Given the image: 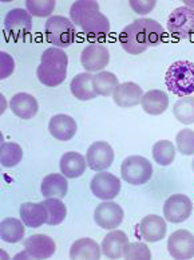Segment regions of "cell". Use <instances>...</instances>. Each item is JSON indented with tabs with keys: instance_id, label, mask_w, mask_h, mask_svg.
I'll return each instance as SVG.
<instances>
[{
	"instance_id": "obj_39",
	"label": "cell",
	"mask_w": 194,
	"mask_h": 260,
	"mask_svg": "<svg viewBox=\"0 0 194 260\" xmlns=\"http://www.w3.org/2000/svg\"><path fill=\"white\" fill-rule=\"evenodd\" d=\"M185 6L189 8H191V10H194V2H190V0H187V2H185Z\"/></svg>"
},
{
	"instance_id": "obj_40",
	"label": "cell",
	"mask_w": 194,
	"mask_h": 260,
	"mask_svg": "<svg viewBox=\"0 0 194 260\" xmlns=\"http://www.w3.org/2000/svg\"><path fill=\"white\" fill-rule=\"evenodd\" d=\"M191 169H193V172H194V160H193V162H191Z\"/></svg>"
},
{
	"instance_id": "obj_36",
	"label": "cell",
	"mask_w": 194,
	"mask_h": 260,
	"mask_svg": "<svg viewBox=\"0 0 194 260\" xmlns=\"http://www.w3.org/2000/svg\"><path fill=\"white\" fill-rule=\"evenodd\" d=\"M124 257L129 260H149L151 259V252H150L149 247L145 243H127L124 249Z\"/></svg>"
},
{
	"instance_id": "obj_19",
	"label": "cell",
	"mask_w": 194,
	"mask_h": 260,
	"mask_svg": "<svg viewBox=\"0 0 194 260\" xmlns=\"http://www.w3.org/2000/svg\"><path fill=\"white\" fill-rule=\"evenodd\" d=\"M10 108L19 118L31 119L37 114L39 105L34 95L28 93H18L10 101Z\"/></svg>"
},
{
	"instance_id": "obj_7",
	"label": "cell",
	"mask_w": 194,
	"mask_h": 260,
	"mask_svg": "<svg viewBox=\"0 0 194 260\" xmlns=\"http://www.w3.org/2000/svg\"><path fill=\"white\" fill-rule=\"evenodd\" d=\"M169 32L179 39H187L194 34V10L182 6L176 8L168 16L166 22Z\"/></svg>"
},
{
	"instance_id": "obj_24",
	"label": "cell",
	"mask_w": 194,
	"mask_h": 260,
	"mask_svg": "<svg viewBox=\"0 0 194 260\" xmlns=\"http://www.w3.org/2000/svg\"><path fill=\"white\" fill-rule=\"evenodd\" d=\"M142 109L150 115H160L169 108L168 94L162 90H150L143 94L141 101Z\"/></svg>"
},
{
	"instance_id": "obj_23",
	"label": "cell",
	"mask_w": 194,
	"mask_h": 260,
	"mask_svg": "<svg viewBox=\"0 0 194 260\" xmlns=\"http://www.w3.org/2000/svg\"><path fill=\"white\" fill-rule=\"evenodd\" d=\"M36 77L45 86L55 87L67 78V69L51 63H42L36 69Z\"/></svg>"
},
{
	"instance_id": "obj_5",
	"label": "cell",
	"mask_w": 194,
	"mask_h": 260,
	"mask_svg": "<svg viewBox=\"0 0 194 260\" xmlns=\"http://www.w3.org/2000/svg\"><path fill=\"white\" fill-rule=\"evenodd\" d=\"M24 252L14 259H50L56 251L55 242L47 235H32L24 240Z\"/></svg>"
},
{
	"instance_id": "obj_12",
	"label": "cell",
	"mask_w": 194,
	"mask_h": 260,
	"mask_svg": "<svg viewBox=\"0 0 194 260\" xmlns=\"http://www.w3.org/2000/svg\"><path fill=\"white\" fill-rule=\"evenodd\" d=\"M124 217V209L121 208V205L112 203V201L102 203L98 205L94 212V220L98 224V227H101L102 230H115L122 224Z\"/></svg>"
},
{
	"instance_id": "obj_21",
	"label": "cell",
	"mask_w": 194,
	"mask_h": 260,
	"mask_svg": "<svg viewBox=\"0 0 194 260\" xmlns=\"http://www.w3.org/2000/svg\"><path fill=\"white\" fill-rule=\"evenodd\" d=\"M94 75L91 73H81L75 75L70 83L71 93L79 101H91L97 98V91L94 87Z\"/></svg>"
},
{
	"instance_id": "obj_22",
	"label": "cell",
	"mask_w": 194,
	"mask_h": 260,
	"mask_svg": "<svg viewBox=\"0 0 194 260\" xmlns=\"http://www.w3.org/2000/svg\"><path fill=\"white\" fill-rule=\"evenodd\" d=\"M59 167L62 175L67 179H78L86 171L87 161L81 153L67 152L60 158Z\"/></svg>"
},
{
	"instance_id": "obj_11",
	"label": "cell",
	"mask_w": 194,
	"mask_h": 260,
	"mask_svg": "<svg viewBox=\"0 0 194 260\" xmlns=\"http://www.w3.org/2000/svg\"><path fill=\"white\" fill-rule=\"evenodd\" d=\"M168 251L173 259H193L194 235L186 230H178L173 232L168 240Z\"/></svg>"
},
{
	"instance_id": "obj_28",
	"label": "cell",
	"mask_w": 194,
	"mask_h": 260,
	"mask_svg": "<svg viewBox=\"0 0 194 260\" xmlns=\"http://www.w3.org/2000/svg\"><path fill=\"white\" fill-rule=\"evenodd\" d=\"M93 82L95 91H97L98 95H102V97L112 95L120 85L115 74H112L110 71H99L98 74L94 75Z\"/></svg>"
},
{
	"instance_id": "obj_37",
	"label": "cell",
	"mask_w": 194,
	"mask_h": 260,
	"mask_svg": "<svg viewBox=\"0 0 194 260\" xmlns=\"http://www.w3.org/2000/svg\"><path fill=\"white\" fill-rule=\"evenodd\" d=\"M0 62H2V66H0V78H8L14 73V70H15V60H14V58L10 54L2 51L0 52Z\"/></svg>"
},
{
	"instance_id": "obj_1",
	"label": "cell",
	"mask_w": 194,
	"mask_h": 260,
	"mask_svg": "<svg viewBox=\"0 0 194 260\" xmlns=\"http://www.w3.org/2000/svg\"><path fill=\"white\" fill-rule=\"evenodd\" d=\"M164 38V28L154 19L141 18L126 26L120 34L122 49L131 55H139L149 47L158 46Z\"/></svg>"
},
{
	"instance_id": "obj_17",
	"label": "cell",
	"mask_w": 194,
	"mask_h": 260,
	"mask_svg": "<svg viewBox=\"0 0 194 260\" xmlns=\"http://www.w3.org/2000/svg\"><path fill=\"white\" fill-rule=\"evenodd\" d=\"M50 134L58 141H70L78 130L75 119L67 114H56L50 119Z\"/></svg>"
},
{
	"instance_id": "obj_33",
	"label": "cell",
	"mask_w": 194,
	"mask_h": 260,
	"mask_svg": "<svg viewBox=\"0 0 194 260\" xmlns=\"http://www.w3.org/2000/svg\"><path fill=\"white\" fill-rule=\"evenodd\" d=\"M23 158V149L15 142H4L0 148V161L4 168L16 167Z\"/></svg>"
},
{
	"instance_id": "obj_3",
	"label": "cell",
	"mask_w": 194,
	"mask_h": 260,
	"mask_svg": "<svg viewBox=\"0 0 194 260\" xmlns=\"http://www.w3.org/2000/svg\"><path fill=\"white\" fill-rule=\"evenodd\" d=\"M45 32L47 42L58 49L70 47L76 37L75 24L71 22V19L64 18V16L49 18V20L46 22Z\"/></svg>"
},
{
	"instance_id": "obj_6",
	"label": "cell",
	"mask_w": 194,
	"mask_h": 260,
	"mask_svg": "<svg viewBox=\"0 0 194 260\" xmlns=\"http://www.w3.org/2000/svg\"><path fill=\"white\" fill-rule=\"evenodd\" d=\"M32 16L27 10L14 8L4 18V30L14 41H20L31 32Z\"/></svg>"
},
{
	"instance_id": "obj_29",
	"label": "cell",
	"mask_w": 194,
	"mask_h": 260,
	"mask_svg": "<svg viewBox=\"0 0 194 260\" xmlns=\"http://www.w3.org/2000/svg\"><path fill=\"white\" fill-rule=\"evenodd\" d=\"M176 146L172 141L162 140L154 144L153 146V158L161 167H169L176 158Z\"/></svg>"
},
{
	"instance_id": "obj_4",
	"label": "cell",
	"mask_w": 194,
	"mask_h": 260,
	"mask_svg": "<svg viewBox=\"0 0 194 260\" xmlns=\"http://www.w3.org/2000/svg\"><path fill=\"white\" fill-rule=\"evenodd\" d=\"M121 175L131 185H143L153 177V165L145 157L130 156L122 162Z\"/></svg>"
},
{
	"instance_id": "obj_2",
	"label": "cell",
	"mask_w": 194,
	"mask_h": 260,
	"mask_svg": "<svg viewBox=\"0 0 194 260\" xmlns=\"http://www.w3.org/2000/svg\"><path fill=\"white\" fill-rule=\"evenodd\" d=\"M169 91L179 98L194 93V63L190 60H177L169 67L165 75Z\"/></svg>"
},
{
	"instance_id": "obj_9",
	"label": "cell",
	"mask_w": 194,
	"mask_h": 260,
	"mask_svg": "<svg viewBox=\"0 0 194 260\" xmlns=\"http://www.w3.org/2000/svg\"><path fill=\"white\" fill-rule=\"evenodd\" d=\"M90 188L95 197L103 201H111L120 194L121 181L117 176L111 173L101 172L94 176L90 182Z\"/></svg>"
},
{
	"instance_id": "obj_27",
	"label": "cell",
	"mask_w": 194,
	"mask_h": 260,
	"mask_svg": "<svg viewBox=\"0 0 194 260\" xmlns=\"http://www.w3.org/2000/svg\"><path fill=\"white\" fill-rule=\"evenodd\" d=\"M26 224L14 217H8L4 219L0 224V238L6 243H19L22 242L24 235H26V230H24Z\"/></svg>"
},
{
	"instance_id": "obj_15",
	"label": "cell",
	"mask_w": 194,
	"mask_h": 260,
	"mask_svg": "<svg viewBox=\"0 0 194 260\" xmlns=\"http://www.w3.org/2000/svg\"><path fill=\"white\" fill-rule=\"evenodd\" d=\"M81 28L91 41H102L110 32V22L101 11H94L83 19Z\"/></svg>"
},
{
	"instance_id": "obj_25",
	"label": "cell",
	"mask_w": 194,
	"mask_h": 260,
	"mask_svg": "<svg viewBox=\"0 0 194 260\" xmlns=\"http://www.w3.org/2000/svg\"><path fill=\"white\" fill-rule=\"evenodd\" d=\"M41 190L42 194L46 199H50V197L63 199L68 192L67 177L63 175H58V173L46 176L43 181H42Z\"/></svg>"
},
{
	"instance_id": "obj_32",
	"label": "cell",
	"mask_w": 194,
	"mask_h": 260,
	"mask_svg": "<svg viewBox=\"0 0 194 260\" xmlns=\"http://www.w3.org/2000/svg\"><path fill=\"white\" fill-rule=\"evenodd\" d=\"M46 209H47V224L49 225H58L66 219L67 216V208L66 205L62 203V199H56V197H50L43 201Z\"/></svg>"
},
{
	"instance_id": "obj_20",
	"label": "cell",
	"mask_w": 194,
	"mask_h": 260,
	"mask_svg": "<svg viewBox=\"0 0 194 260\" xmlns=\"http://www.w3.org/2000/svg\"><path fill=\"white\" fill-rule=\"evenodd\" d=\"M129 243V238L124 231H111L102 240V253L108 259L124 257V249Z\"/></svg>"
},
{
	"instance_id": "obj_38",
	"label": "cell",
	"mask_w": 194,
	"mask_h": 260,
	"mask_svg": "<svg viewBox=\"0 0 194 260\" xmlns=\"http://www.w3.org/2000/svg\"><path fill=\"white\" fill-rule=\"evenodd\" d=\"M156 0H145V2H139V0H131L130 7L133 11L138 15H146L154 10L156 7Z\"/></svg>"
},
{
	"instance_id": "obj_31",
	"label": "cell",
	"mask_w": 194,
	"mask_h": 260,
	"mask_svg": "<svg viewBox=\"0 0 194 260\" xmlns=\"http://www.w3.org/2000/svg\"><path fill=\"white\" fill-rule=\"evenodd\" d=\"M94 11H101L99 4L93 0H81V2H75L70 7V18L71 22L74 23L75 26L82 24L83 19L90 15Z\"/></svg>"
},
{
	"instance_id": "obj_18",
	"label": "cell",
	"mask_w": 194,
	"mask_h": 260,
	"mask_svg": "<svg viewBox=\"0 0 194 260\" xmlns=\"http://www.w3.org/2000/svg\"><path fill=\"white\" fill-rule=\"evenodd\" d=\"M20 219L26 227L39 228L43 224L47 223V209H46L43 201L42 203H23L19 209Z\"/></svg>"
},
{
	"instance_id": "obj_30",
	"label": "cell",
	"mask_w": 194,
	"mask_h": 260,
	"mask_svg": "<svg viewBox=\"0 0 194 260\" xmlns=\"http://www.w3.org/2000/svg\"><path fill=\"white\" fill-rule=\"evenodd\" d=\"M173 114L183 125L194 123V97L179 98L173 106Z\"/></svg>"
},
{
	"instance_id": "obj_13",
	"label": "cell",
	"mask_w": 194,
	"mask_h": 260,
	"mask_svg": "<svg viewBox=\"0 0 194 260\" xmlns=\"http://www.w3.org/2000/svg\"><path fill=\"white\" fill-rule=\"evenodd\" d=\"M110 62V51L101 43L86 46L81 54V63L86 73L102 71Z\"/></svg>"
},
{
	"instance_id": "obj_35",
	"label": "cell",
	"mask_w": 194,
	"mask_h": 260,
	"mask_svg": "<svg viewBox=\"0 0 194 260\" xmlns=\"http://www.w3.org/2000/svg\"><path fill=\"white\" fill-rule=\"evenodd\" d=\"M177 150L183 156L194 154V130L183 129L178 132L176 137Z\"/></svg>"
},
{
	"instance_id": "obj_16",
	"label": "cell",
	"mask_w": 194,
	"mask_h": 260,
	"mask_svg": "<svg viewBox=\"0 0 194 260\" xmlns=\"http://www.w3.org/2000/svg\"><path fill=\"white\" fill-rule=\"evenodd\" d=\"M143 94L145 93H143L142 87L137 85L135 82H125V83L118 85L112 94V98L120 108L129 109L141 104Z\"/></svg>"
},
{
	"instance_id": "obj_26",
	"label": "cell",
	"mask_w": 194,
	"mask_h": 260,
	"mask_svg": "<svg viewBox=\"0 0 194 260\" xmlns=\"http://www.w3.org/2000/svg\"><path fill=\"white\" fill-rule=\"evenodd\" d=\"M101 247L95 240L90 238L79 239L72 243L70 248V259H99Z\"/></svg>"
},
{
	"instance_id": "obj_10",
	"label": "cell",
	"mask_w": 194,
	"mask_h": 260,
	"mask_svg": "<svg viewBox=\"0 0 194 260\" xmlns=\"http://www.w3.org/2000/svg\"><path fill=\"white\" fill-rule=\"evenodd\" d=\"M86 161L91 171L105 172L114 162V149L108 142H94L87 149Z\"/></svg>"
},
{
	"instance_id": "obj_34",
	"label": "cell",
	"mask_w": 194,
	"mask_h": 260,
	"mask_svg": "<svg viewBox=\"0 0 194 260\" xmlns=\"http://www.w3.org/2000/svg\"><path fill=\"white\" fill-rule=\"evenodd\" d=\"M56 7V3L54 0H27L26 8L30 12L31 16H37V18H45L50 16L54 12ZM51 18V16H50Z\"/></svg>"
},
{
	"instance_id": "obj_14",
	"label": "cell",
	"mask_w": 194,
	"mask_h": 260,
	"mask_svg": "<svg viewBox=\"0 0 194 260\" xmlns=\"http://www.w3.org/2000/svg\"><path fill=\"white\" fill-rule=\"evenodd\" d=\"M168 225L161 216L149 215L141 220L137 227V236L147 243H157L166 236Z\"/></svg>"
},
{
	"instance_id": "obj_8",
	"label": "cell",
	"mask_w": 194,
	"mask_h": 260,
	"mask_svg": "<svg viewBox=\"0 0 194 260\" xmlns=\"http://www.w3.org/2000/svg\"><path fill=\"white\" fill-rule=\"evenodd\" d=\"M193 204L186 194H173L165 201L164 216L169 223L178 224L186 221L191 215Z\"/></svg>"
}]
</instances>
